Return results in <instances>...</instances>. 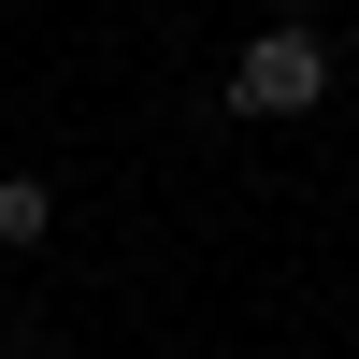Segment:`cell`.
Here are the masks:
<instances>
[{
	"label": "cell",
	"instance_id": "obj_1",
	"mask_svg": "<svg viewBox=\"0 0 359 359\" xmlns=\"http://www.w3.org/2000/svg\"><path fill=\"white\" fill-rule=\"evenodd\" d=\"M316 101H331V43H316V29H245L230 115H316Z\"/></svg>",
	"mask_w": 359,
	"mask_h": 359
},
{
	"label": "cell",
	"instance_id": "obj_2",
	"mask_svg": "<svg viewBox=\"0 0 359 359\" xmlns=\"http://www.w3.org/2000/svg\"><path fill=\"white\" fill-rule=\"evenodd\" d=\"M57 230V201H43V172H0V245H43Z\"/></svg>",
	"mask_w": 359,
	"mask_h": 359
}]
</instances>
